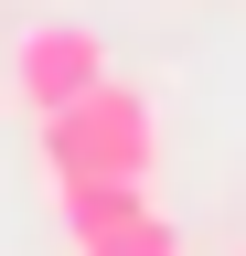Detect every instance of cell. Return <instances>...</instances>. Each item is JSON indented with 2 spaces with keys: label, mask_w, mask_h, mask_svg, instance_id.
Instances as JSON below:
<instances>
[{
  "label": "cell",
  "mask_w": 246,
  "mask_h": 256,
  "mask_svg": "<svg viewBox=\"0 0 246 256\" xmlns=\"http://www.w3.org/2000/svg\"><path fill=\"white\" fill-rule=\"evenodd\" d=\"M139 203H150L139 182H54V214H65V235H97V224L139 214Z\"/></svg>",
  "instance_id": "cell-4"
},
{
  "label": "cell",
  "mask_w": 246,
  "mask_h": 256,
  "mask_svg": "<svg viewBox=\"0 0 246 256\" xmlns=\"http://www.w3.org/2000/svg\"><path fill=\"white\" fill-rule=\"evenodd\" d=\"M75 256H182V224H171L161 203H139V214L97 224V235H75Z\"/></svg>",
  "instance_id": "cell-3"
},
{
  "label": "cell",
  "mask_w": 246,
  "mask_h": 256,
  "mask_svg": "<svg viewBox=\"0 0 246 256\" xmlns=\"http://www.w3.org/2000/svg\"><path fill=\"white\" fill-rule=\"evenodd\" d=\"M118 64H107V32L97 22H33V32H11V64H0V86H11V107L22 118H54V107H75L86 86H107Z\"/></svg>",
  "instance_id": "cell-2"
},
{
  "label": "cell",
  "mask_w": 246,
  "mask_h": 256,
  "mask_svg": "<svg viewBox=\"0 0 246 256\" xmlns=\"http://www.w3.org/2000/svg\"><path fill=\"white\" fill-rule=\"evenodd\" d=\"M43 182H161V96L107 75L43 118Z\"/></svg>",
  "instance_id": "cell-1"
},
{
  "label": "cell",
  "mask_w": 246,
  "mask_h": 256,
  "mask_svg": "<svg viewBox=\"0 0 246 256\" xmlns=\"http://www.w3.org/2000/svg\"><path fill=\"white\" fill-rule=\"evenodd\" d=\"M235 256H246V246H235Z\"/></svg>",
  "instance_id": "cell-5"
}]
</instances>
